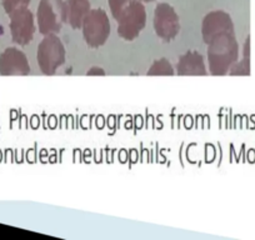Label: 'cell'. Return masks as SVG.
Masks as SVG:
<instances>
[{
    "mask_svg": "<svg viewBox=\"0 0 255 240\" xmlns=\"http://www.w3.org/2000/svg\"><path fill=\"white\" fill-rule=\"evenodd\" d=\"M30 74L28 56L23 50L10 46L0 54V75L4 77H25Z\"/></svg>",
    "mask_w": 255,
    "mask_h": 240,
    "instance_id": "cell-8",
    "label": "cell"
},
{
    "mask_svg": "<svg viewBox=\"0 0 255 240\" xmlns=\"http://www.w3.org/2000/svg\"><path fill=\"white\" fill-rule=\"evenodd\" d=\"M87 75H89V77H95V75H100V77H104L105 72H104V69H103V68L93 67L92 69L88 70Z\"/></svg>",
    "mask_w": 255,
    "mask_h": 240,
    "instance_id": "cell-16",
    "label": "cell"
},
{
    "mask_svg": "<svg viewBox=\"0 0 255 240\" xmlns=\"http://www.w3.org/2000/svg\"><path fill=\"white\" fill-rule=\"evenodd\" d=\"M175 73L180 77H205L208 75L204 58L195 50H189L179 58Z\"/></svg>",
    "mask_w": 255,
    "mask_h": 240,
    "instance_id": "cell-10",
    "label": "cell"
},
{
    "mask_svg": "<svg viewBox=\"0 0 255 240\" xmlns=\"http://www.w3.org/2000/svg\"><path fill=\"white\" fill-rule=\"evenodd\" d=\"M38 30L43 35L59 34L68 21L65 0H40L36 10Z\"/></svg>",
    "mask_w": 255,
    "mask_h": 240,
    "instance_id": "cell-2",
    "label": "cell"
},
{
    "mask_svg": "<svg viewBox=\"0 0 255 240\" xmlns=\"http://www.w3.org/2000/svg\"><path fill=\"white\" fill-rule=\"evenodd\" d=\"M249 38L245 41V58L243 59V62L235 63L233 68L230 69V74L232 75H249L250 70V63H249Z\"/></svg>",
    "mask_w": 255,
    "mask_h": 240,
    "instance_id": "cell-13",
    "label": "cell"
},
{
    "mask_svg": "<svg viewBox=\"0 0 255 240\" xmlns=\"http://www.w3.org/2000/svg\"><path fill=\"white\" fill-rule=\"evenodd\" d=\"M67 51L63 41L56 34L44 35L36 50V60L44 75H54L65 63Z\"/></svg>",
    "mask_w": 255,
    "mask_h": 240,
    "instance_id": "cell-3",
    "label": "cell"
},
{
    "mask_svg": "<svg viewBox=\"0 0 255 240\" xmlns=\"http://www.w3.org/2000/svg\"><path fill=\"white\" fill-rule=\"evenodd\" d=\"M68 23L75 30L82 29L85 16L92 10L89 0H67Z\"/></svg>",
    "mask_w": 255,
    "mask_h": 240,
    "instance_id": "cell-11",
    "label": "cell"
},
{
    "mask_svg": "<svg viewBox=\"0 0 255 240\" xmlns=\"http://www.w3.org/2000/svg\"><path fill=\"white\" fill-rule=\"evenodd\" d=\"M9 29L14 43L20 46L30 44L35 34V19L31 10L29 8H21L9 14Z\"/></svg>",
    "mask_w": 255,
    "mask_h": 240,
    "instance_id": "cell-7",
    "label": "cell"
},
{
    "mask_svg": "<svg viewBox=\"0 0 255 240\" xmlns=\"http://www.w3.org/2000/svg\"><path fill=\"white\" fill-rule=\"evenodd\" d=\"M239 44L234 33H224L218 35L208 44V68L215 77L227 75L238 62Z\"/></svg>",
    "mask_w": 255,
    "mask_h": 240,
    "instance_id": "cell-1",
    "label": "cell"
},
{
    "mask_svg": "<svg viewBox=\"0 0 255 240\" xmlns=\"http://www.w3.org/2000/svg\"><path fill=\"white\" fill-rule=\"evenodd\" d=\"M146 10L143 1L133 0L118 19V34L127 41H133L140 35L146 25Z\"/></svg>",
    "mask_w": 255,
    "mask_h": 240,
    "instance_id": "cell-5",
    "label": "cell"
},
{
    "mask_svg": "<svg viewBox=\"0 0 255 240\" xmlns=\"http://www.w3.org/2000/svg\"><path fill=\"white\" fill-rule=\"evenodd\" d=\"M110 20L104 9H92L82 25L83 38L85 43L93 49L104 45L110 36Z\"/></svg>",
    "mask_w": 255,
    "mask_h": 240,
    "instance_id": "cell-4",
    "label": "cell"
},
{
    "mask_svg": "<svg viewBox=\"0 0 255 240\" xmlns=\"http://www.w3.org/2000/svg\"><path fill=\"white\" fill-rule=\"evenodd\" d=\"M234 33V23L227 11L213 10L204 16L202 23V35L204 43L209 44L218 35Z\"/></svg>",
    "mask_w": 255,
    "mask_h": 240,
    "instance_id": "cell-9",
    "label": "cell"
},
{
    "mask_svg": "<svg viewBox=\"0 0 255 240\" xmlns=\"http://www.w3.org/2000/svg\"><path fill=\"white\" fill-rule=\"evenodd\" d=\"M30 1L31 0H1V4H3V8L5 10V13L9 15V14L18 10V9L28 8Z\"/></svg>",
    "mask_w": 255,
    "mask_h": 240,
    "instance_id": "cell-15",
    "label": "cell"
},
{
    "mask_svg": "<svg viewBox=\"0 0 255 240\" xmlns=\"http://www.w3.org/2000/svg\"><path fill=\"white\" fill-rule=\"evenodd\" d=\"M140 1H143V3H153L155 0H140Z\"/></svg>",
    "mask_w": 255,
    "mask_h": 240,
    "instance_id": "cell-17",
    "label": "cell"
},
{
    "mask_svg": "<svg viewBox=\"0 0 255 240\" xmlns=\"http://www.w3.org/2000/svg\"><path fill=\"white\" fill-rule=\"evenodd\" d=\"M133 0H108V4H109V9L112 11V15L115 20L120 18L123 13H124L125 9L130 5Z\"/></svg>",
    "mask_w": 255,
    "mask_h": 240,
    "instance_id": "cell-14",
    "label": "cell"
},
{
    "mask_svg": "<svg viewBox=\"0 0 255 240\" xmlns=\"http://www.w3.org/2000/svg\"><path fill=\"white\" fill-rule=\"evenodd\" d=\"M153 26L158 38L169 43L174 40L180 31V19L170 4L159 3L154 10Z\"/></svg>",
    "mask_w": 255,
    "mask_h": 240,
    "instance_id": "cell-6",
    "label": "cell"
},
{
    "mask_svg": "<svg viewBox=\"0 0 255 240\" xmlns=\"http://www.w3.org/2000/svg\"><path fill=\"white\" fill-rule=\"evenodd\" d=\"M146 75L148 77H173V75H175V70H174L173 65L170 64L168 59L161 58L154 60Z\"/></svg>",
    "mask_w": 255,
    "mask_h": 240,
    "instance_id": "cell-12",
    "label": "cell"
}]
</instances>
